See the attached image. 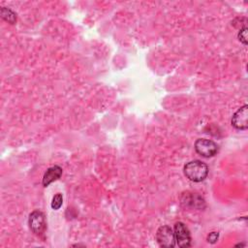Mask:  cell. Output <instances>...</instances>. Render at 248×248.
Here are the masks:
<instances>
[{
    "mask_svg": "<svg viewBox=\"0 0 248 248\" xmlns=\"http://www.w3.org/2000/svg\"><path fill=\"white\" fill-rule=\"evenodd\" d=\"M185 176L193 182L204 180L208 174V167L200 160H194L186 163L183 168Z\"/></svg>",
    "mask_w": 248,
    "mask_h": 248,
    "instance_id": "obj_1",
    "label": "cell"
},
{
    "mask_svg": "<svg viewBox=\"0 0 248 248\" xmlns=\"http://www.w3.org/2000/svg\"><path fill=\"white\" fill-rule=\"evenodd\" d=\"M181 204L185 207L202 209L205 207V202L202 197L197 193H184L181 197Z\"/></svg>",
    "mask_w": 248,
    "mask_h": 248,
    "instance_id": "obj_7",
    "label": "cell"
},
{
    "mask_svg": "<svg viewBox=\"0 0 248 248\" xmlns=\"http://www.w3.org/2000/svg\"><path fill=\"white\" fill-rule=\"evenodd\" d=\"M235 246H245V244H244V243H238V244H236Z\"/></svg>",
    "mask_w": 248,
    "mask_h": 248,
    "instance_id": "obj_13",
    "label": "cell"
},
{
    "mask_svg": "<svg viewBox=\"0 0 248 248\" xmlns=\"http://www.w3.org/2000/svg\"><path fill=\"white\" fill-rule=\"evenodd\" d=\"M155 237L161 247L172 248L175 246L174 232L170 226H161L157 230Z\"/></svg>",
    "mask_w": 248,
    "mask_h": 248,
    "instance_id": "obj_4",
    "label": "cell"
},
{
    "mask_svg": "<svg viewBox=\"0 0 248 248\" xmlns=\"http://www.w3.org/2000/svg\"><path fill=\"white\" fill-rule=\"evenodd\" d=\"M175 244L181 248H187L191 246V233L187 226L182 222H177L173 228Z\"/></svg>",
    "mask_w": 248,
    "mask_h": 248,
    "instance_id": "obj_2",
    "label": "cell"
},
{
    "mask_svg": "<svg viewBox=\"0 0 248 248\" xmlns=\"http://www.w3.org/2000/svg\"><path fill=\"white\" fill-rule=\"evenodd\" d=\"M232 125L237 130H246L248 128V106L239 108L232 115Z\"/></svg>",
    "mask_w": 248,
    "mask_h": 248,
    "instance_id": "obj_6",
    "label": "cell"
},
{
    "mask_svg": "<svg viewBox=\"0 0 248 248\" xmlns=\"http://www.w3.org/2000/svg\"><path fill=\"white\" fill-rule=\"evenodd\" d=\"M28 225L32 232L37 235H41L46 227L45 215L40 210H34L30 213L28 218Z\"/></svg>",
    "mask_w": 248,
    "mask_h": 248,
    "instance_id": "obj_5",
    "label": "cell"
},
{
    "mask_svg": "<svg viewBox=\"0 0 248 248\" xmlns=\"http://www.w3.org/2000/svg\"><path fill=\"white\" fill-rule=\"evenodd\" d=\"M0 14L1 16L4 20L8 21L11 24H14L16 21V15L15 12H13L11 9L6 8V7H2L0 10Z\"/></svg>",
    "mask_w": 248,
    "mask_h": 248,
    "instance_id": "obj_9",
    "label": "cell"
},
{
    "mask_svg": "<svg viewBox=\"0 0 248 248\" xmlns=\"http://www.w3.org/2000/svg\"><path fill=\"white\" fill-rule=\"evenodd\" d=\"M219 238V232H211L208 235H207V241L211 244H214Z\"/></svg>",
    "mask_w": 248,
    "mask_h": 248,
    "instance_id": "obj_12",
    "label": "cell"
},
{
    "mask_svg": "<svg viewBox=\"0 0 248 248\" xmlns=\"http://www.w3.org/2000/svg\"><path fill=\"white\" fill-rule=\"evenodd\" d=\"M195 150L198 154L204 158L214 156L218 152V145L211 140L198 139L195 141Z\"/></svg>",
    "mask_w": 248,
    "mask_h": 248,
    "instance_id": "obj_3",
    "label": "cell"
},
{
    "mask_svg": "<svg viewBox=\"0 0 248 248\" xmlns=\"http://www.w3.org/2000/svg\"><path fill=\"white\" fill-rule=\"evenodd\" d=\"M247 31H248L247 27H246V26H243L242 28L239 29V32H238V35H237L238 40H239L243 45H245V46L247 45Z\"/></svg>",
    "mask_w": 248,
    "mask_h": 248,
    "instance_id": "obj_11",
    "label": "cell"
},
{
    "mask_svg": "<svg viewBox=\"0 0 248 248\" xmlns=\"http://www.w3.org/2000/svg\"><path fill=\"white\" fill-rule=\"evenodd\" d=\"M62 172H63L62 168L59 166H52V167L48 168L46 170V172L44 173L43 185L45 187H47L50 183H52L53 181L60 178V176L62 175Z\"/></svg>",
    "mask_w": 248,
    "mask_h": 248,
    "instance_id": "obj_8",
    "label": "cell"
},
{
    "mask_svg": "<svg viewBox=\"0 0 248 248\" xmlns=\"http://www.w3.org/2000/svg\"><path fill=\"white\" fill-rule=\"evenodd\" d=\"M62 203H63V196H62V194L57 193L56 195L53 196L52 202H51V204H50V205H51V208H52V209L57 210V209H59V208L61 207Z\"/></svg>",
    "mask_w": 248,
    "mask_h": 248,
    "instance_id": "obj_10",
    "label": "cell"
}]
</instances>
